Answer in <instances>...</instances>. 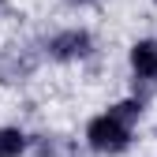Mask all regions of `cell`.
<instances>
[{"label": "cell", "mask_w": 157, "mask_h": 157, "mask_svg": "<svg viewBox=\"0 0 157 157\" xmlns=\"http://www.w3.org/2000/svg\"><path fill=\"white\" fill-rule=\"evenodd\" d=\"M86 139L101 153H120L127 146V139H131V127H124L120 120H112V116H97V120L86 127Z\"/></svg>", "instance_id": "obj_1"}, {"label": "cell", "mask_w": 157, "mask_h": 157, "mask_svg": "<svg viewBox=\"0 0 157 157\" xmlns=\"http://www.w3.org/2000/svg\"><path fill=\"white\" fill-rule=\"evenodd\" d=\"M52 56H60V60H75V56H86L90 52V34L82 30H67L60 37H52Z\"/></svg>", "instance_id": "obj_2"}, {"label": "cell", "mask_w": 157, "mask_h": 157, "mask_svg": "<svg viewBox=\"0 0 157 157\" xmlns=\"http://www.w3.org/2000/svg\"><path fill=\"white\" fill-rule=\"evenodd\" d=\"M131 67L139 71V75H146V78H153L157 75V41H139L131 49Z\"/></svg>", "instance_id": "obj_3"}, {"label": "cell", "mask_w": 157, "mask_h": 157, "mask_svg": "<svg viewBox=\"0 0 157 157\" xmlns=\"http://www.w3.org/2000/svg\"><path fill=\"white\" fill-rule=\"evenodd\" d=\"M23 146H26V139L15 127H0V157H19Z\"/></svg>", "instance_id": "obj_4"}, {"label": "cell", "mask_w": 157, "mask_h": 157, "mask_svg": "<svg viewBox=\"0 0 157 157\" xmlns=\"http://www.w3.org/2000/svg\"><path fill=\"white\" fill-rule=\"evenodd\" d=\"M139 101H120V105H116V109H109V116H112V120H120L124 127H131L135 120H139Z\"/></svg>", "instance_id": "obj_5"}]
</instances>
